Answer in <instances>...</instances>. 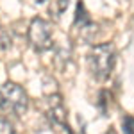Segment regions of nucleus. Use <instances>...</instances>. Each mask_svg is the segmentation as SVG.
<instances>
[{"label": "nucleus", "mask_w": 134, "mask_h": 134, "mask_svg": "<svg viewBox=\"0 0 134 134\" xmlns=\"http://www.w3.org/2000/svg\"><path fill=\"white\" fill-rule=\"evenodd\" d=\"M114 61H116V50H114V47L111 43L95 45L88 54L90 72L98 81H104L111 75V72L114 68Z\"/></svg>", "instance_id": "1"}, {"label": "nucleus", "mask_w": 134, "mask_h": 134, "mask_svg": "<svg viewBox=\"0 0 134 134\" xmlns=\"http://www.w3.org/2000/svg\"><path fill=\"white\" fill-rule=\"evenodd\" d=\"M0 109L13 116H21L29 109V97L16 82H4L0 86Z\"/></svg>", "instance_id": "2"}, {"label": "nucleus", "mask_w": 134, "mask_h": 134, "mask_svg": "<svg viewBox=\"0 0 134 134\" xmlns=\"http://www.w3.org/2000/svg\"><path fill=\"white\" fill-rule=\"evenodd\" d=\"M27 38L36 52H47L52 48V25L43 18H34L29 25Z\"/></svg>", "instance_id": "3"}, {"label": "nucleus", "mask_w": 134, "mask_h": 134, "mask_svg": "<svg viewBox=\"0 0 134 134\" xmlns=\"http://www.w3.org/2000/svg\"><path fill=\"white\" fill-rule=\"evenodd\" d=\"M93 21L90 18V14H88V11L84 7V4L79 0V4H77V13H75V20H73V27H81V31L84 29H88V27H91Z\"/></svg>", "instance_id": "4"}, {"label": "nucleus", "mask_w": 134, "mask_h": 134, "mask_svg": "<svg viewBox=\"0 0 134 134\" xmlns=\"http://www.w3.org/2000/svg\"><path fill=\"white\" fill-rule=\"evenodd\" d=\"M9 47H11V36L9 32L0 25V50H7Z\"/></svg>", "instance_id": "5"}, {"label": "nucleus", "mask_w": 134, "mask_h": 134, "mask_svg": "<svg viewBox=\"0 0 134 134\" xmlns=\"http://www.w3.org/2000/svg\"><path fill=\"white\" fill-rule=\"evenodd\" d=\"M0 134H14V127L9 120L0 118Z\"/></svg>", "instance_id": "6"}, {"label": "nucleus", "mask_w": 134, "mask_h": 134, "mask_svg": "<svg viewBox=\"0 0 134 134\" xmlns=\"http://www.w3.org/2000/svg\"><path fill=\"white\" fill-rule=\"evenodd\" d=\"M124 134H134V118L125 116L124 118Z\"/></svg>", "instance_id": "7"}, {"label": "nucleus", "mask_w": 134, "mask_h": 134, "mask_svg": "<svg viewBox=\"0 0 134 134\" xmlns=\"http://www.w3.org/2000/svg\"><path fill=\"white\" fill-rule=\"evenodd\" d=\"M72 0H57V13H64V11L70 7Z\"/></svg>", "instance_id": "8"}, {"label": "nucleus", "mask_w": 134, "mask_h": 134, "mask_svg": "<svg viewBox=\"0 0 134 134\" xmlns=\"http://www.w3.org/2000/svg\"><path fill=\"white\" fill-rule=\"evenodd\" d=\"M64 129H66V132H68V134H73V132H72V129H70V127H68V125H66V127H64Z\"/></svg>", "instance_id": "9"}]
</instances>
